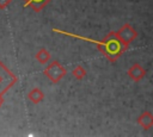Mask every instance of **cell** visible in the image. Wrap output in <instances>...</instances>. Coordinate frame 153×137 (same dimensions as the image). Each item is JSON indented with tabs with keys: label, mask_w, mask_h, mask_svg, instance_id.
<instances>
[{
	"label": "cell",
	"mask_w": 153,
	"mask_h": 137,
	"mask_svg": "<svg viewBox=\"0 0 153 137\" xmlns=\"http://www.w3.org/2000/svg\"><path fill=\"white\" fill-rule=\"evenodd\" d=\"M43 74L54 83L59 82L65 75H66V69L61 66L60 62L57 61H53L50 62L43 70Z\"/></svg>",
	"instance_id": "cell-3"
},
{
	"label": "cell",
	"mask_w": 153,
	"mask_h": 137,
	"mask_svg": "<svg viewBox=\"0 0 153 137\" xmlns=\"http://www.w3.org/2000/svg\"><path fill=\"white\" fill-rule=\"evenodd\" d=\"M137 124L145 130H149L153 126V114L151 111H145L137 118Z\"/></svg>",
	"instance_id": "cell-6"
},
{
	"label": "cell",
	"mask_w": 153,
	"mask_h": 137,
	"mask_svg": "<svg viewBox=\"0 0 153 137\" xmlns=\"http://www.w3.org/2000/svg\"><path fill=\"white\" fill-rule=\"evenodd\" d=\"M2 102H4V99H2V95H0V106L2 105Z\"/></svg>",
	"instance_id": "cell-12"
},
{
	"label": "cell",
	"mask_w": 153,
	"mask_h": 137,
	"mask_svg": "<svg viewBox=\"0 0 153 137\" xmlns=\"http://www.w3.org/2000/svg\"><path fill=\"white\" fill-rule=\"evenodd\" d=\"M51 0H24L25 2V7L30 6L35 12H39L42 11Z\"/></svg>",
	"instance_id": "cell-7"
},
{
	"label": "cell",
	"mask_w": 153,
	"mask_h": 137,
	"mask_svg": "<svg viewBox=\"0 0 153 137\" xmlns=\"http://www.w3.org/2000/svg\"><path fill=\"white\" fill-rule=\"evenodd\" d=\"M35 58H36L39 63L45 64V63H48V62L50 61V54H49V51H48L45 48H42V49H39V50L36 52Z\"/></svg>",
	"instance_id": "cell-9"
},
{
	"label": "cell",
	"mask_w": 153,
	"mask_h": 137,
	"mask_svg": "<svg viewBox=\"0 0 153 137\" xmlns=\"http://www.w3.org/2000/svg\"><path fill=\"white\" fill-rule=\"evenodd\" d=\"M116 33H117L118 38L121 39V42H122L126 46H128V45L137 37V31H136L130 24H128V23L123 24V25L116 31Z\"/></svg>",
	"instance_id": "cell-4"
},
{
	"label": "cell",
	"mask_w": 153,
	"mask_h": 137,
	"mask_svg": "<svg viewBox=\"0 0 153 137\" xmlns=\"http://www.w3.org/2000/svg\"><path fill=\"white\" fill-rule=\"evenodd\" d=\"M127 74H128V76H129L133 81L139 82V81H141V80L145 77L146 70H145V68H143L140 63H134V64L128 69Z\"/></svg>",
	"instance_id": "cell-5"
},
{
	"label": "cell",
	"mask_w": 153,
	"mask_h": 137,
	"mask_svg": "<svg viewBox=\"0 0 153 137\" xmlns=\"http://www.w3.org/2000/svg\"><path fill=\"white\" fill-rule=\"evenodd\" d=\"M72 75L76 79V80H82L86 76V70L81 67V66H76L73 70H72Z\"/></svg>",
	"instance_id": "cell-10"
},
{
	"label": "cell",
	"mask_w": 153,
	"mask_h": 137,
	"mask_svg": "<svg viewBox=\"0 0 153 137\" xmlns=\"http://www.w3.org/2000/svg\"><path fill=\"white\" fill-rule=\"evenodd\" d=\"M88 41L93 42L97 45L98 50L111 62H115L127 49V46L121 42V39L118 38L115 31H110L102 41H92V39Z\"/></svg>",
	"instance_id": "cell-1"
},
{
	"label": "cell",
	"mask_w": 153,
	"mask_h": 137,
	"mask_svg": "<svg viewBox=\"0 0 153 137\" xmlns=\"http://www.w3.org/2000/svg\"><path fill=\"white\" fill-rule=\"evenodd\" d=\"M27 99L32 102V104H38L44 99V93L42 92V89L39 88H32L29 93H27Z\"/></svg>",
	"instance_id": "cell-8"
},
{
	"label": "cell",
	"mask_w": 153,
	"mask_h": 137,
	"mask_svg": "<svg viewBox=\"0 0 153 137\" xmlns=\"http://www.w3.org/2000/svg\"><path fill=\"white\" fill-rule=\"evenodd\" d=\"M11 2H12V0H0V10L6 8Z\"/></svg>",
	"instance_id": "cell-11"
},
{
	"label": "cell",
	"mask_w": 153,
	"mask_h": 137,
	"mask_svg": "<svg viewBox=\"0 0 153 137\" xmlns=\"http://www.w3.org/2000/svg\"><path fill=\"white\" fill-rule=\"evenodd\" d=\"M17 81V76L0 62V95L6 93Z\"/></svg>",
	"instance_id": "cell-2"
}]
</instances>
